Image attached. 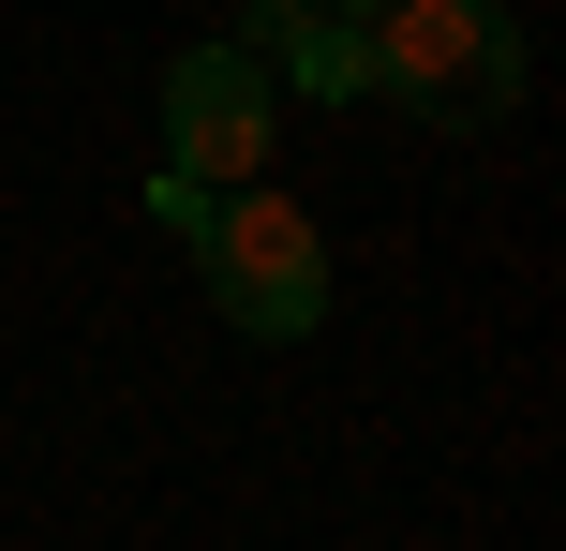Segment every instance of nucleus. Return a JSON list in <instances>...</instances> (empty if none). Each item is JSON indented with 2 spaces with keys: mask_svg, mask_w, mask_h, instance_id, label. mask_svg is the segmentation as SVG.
Masks as SVG:
<instances>
[{
  "mask_svg": "<svg viewBox=\"0 0 566 551\" xmlns=\"http://www.w3.org/2000/svg\"><path fill=\"white\" fill-rule=\"evenodd\" d=\"M373 105L432 119V135H492L522 119V15L507 0H373Z\"/></svg>",
  "mask_w": 566,
  "mask_h": 551,
  "instance_id": "obj_1",
  "label": "nucleus"
},
{
  "mask_svg": "<svg viewBox=\"0 0 566 551\" xmlns=\"http://www.w3.org/2000/svg\"><path fill=\"white\" fill-rule=\"evenodd\" d=\"M195 284H209V314L239 343H313L328 328V224L298 194H269V179H239L195 224Z\"/></svg>",
  "mask_w": 566,
  "mask_h": 551,
  "instance_id": "obj_2",
  "label": "nucleus"
},
{
  "mask_svg": "<svg viewBox=\"0 0 566 551\" xmlns=\"http://www.w3.org/2000/svg\"><path fill=\"white\" fill-rule=\"evenodd\" d=\"M149 119H165V165L209 179V194H239V179H269V135H283V75L239 30H209V45L165 60V89H149Z\"/></svg>",
  "mask_w": 566,
  "mask_h": 551,
  "instance_id": "obj_3",
  "label": "nucleus"
},
{
  "mask_svg": "<svg viewBox=\"0 0 566 551\" xmlns=\"http://www.w3.org/2000/svg\"><path fill=\"white\" fill-rule=\"evenodd\" d=\"M239 45H254L298 105H358L373 89V30L328 15V0H239Z\"/></svg>",
  "mask_w": 566,
  "mask_h": 551,
  "instance_id": "obj_4",
  "label": "nucleus"
},
{
  "mask_svg": "<svg viewBox=\"0 0 566 551\" xmlns=\"http://www.w3.org/2000/svg\"><path fill=\"white\" fill-rule=\"evenodd\" d=\"M209 209H224V194H209V179H179V165H149V224H165V239H195Z\"/></svg>",
  "mask_w": 566,
  "mask_h": 551,
  "instance_id": "obj_5",
  "label": "nucleus"
},
{
  "mask_svg": "<svg viewBox=\"0 0 566 551\" xmlns=\"http://www.w3.org/2000/svg\"><path fill=\"white\" fill-rule=\"evenodd\" d=\"M328 15H373V0H328Z\"/></svg>",
  "mask_w": 566,
  "mask_h": 551,
  "instance_id": "obj_6",
  "label": "nucleus"
}]
</instances>
